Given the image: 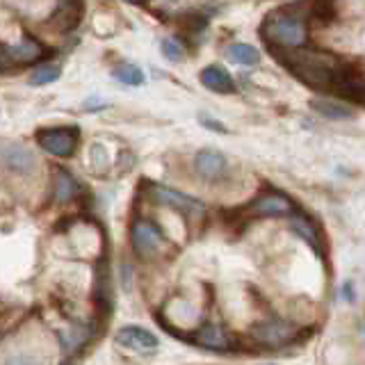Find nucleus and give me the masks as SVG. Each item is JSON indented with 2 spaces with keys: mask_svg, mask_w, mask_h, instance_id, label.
Listing matches in <instances>:
<instances>
[{
  "mask_svg": "<svg viewBox=\"0 0 365 365\" xmlns=\"http://www.w3.org/2000/svg\"><path fill=\"white\" fill-rule=\"evenodd\" d=\"M160 51H163V55L169 62H180L182 57H185V46H182L178 39H163Z\"/></svg>",
  "mask_w": 365,
  "mask_h": 365,
  "instance_id": "nucleus-22",
  "label": "nucleus"
},
{
  "mask_svg": "<svg viewBox=\"0 0 365 365\" xmlns=\"http://www.w3.org/2000/svg\"><path fill=\"white\" fill-rule=\"evenodd\" d=\"M80 14H83V9H80V3L78 0H62L60 7L55 9L53 19L48 21V26L60 30V32H66L78 26L80 21Z\"/></svg>",
  "mask_w": 365,
  "mask_h": 365,
  "instance_id": "nucleus-14",
  "label": "nucleus"
},
{
  "mask_svg": "<svg viewBox=\"0 0 365 365\" xmlns=\"http://www.w3.org/2000/svg\"><path fill=\"white\" fill-rule=\"evenodd\" d=\"M37 142L43 151L55 158H68L76 153L78 130L76 128H46L37 133Z\"/></svg>",
  "mask_w": 365,
  "mask_h": 365,
  "instance_id": "nucleus-8",
  "label": "nucleus"
},
{
  "mask_svg": "<svg viewBox=\"0 0 365 365\" xmlns=\"http://www.w3.org/2000/svg\"><path fill=\"white\" fill-rule=\"evenodd\" d=\"M119 345L128 347V349H135V351H153L158 349V338L151 334V331H146L142 327H123L121 331H117V338Z\"/></svg>",
  "mask_w": 365,
  "mask_h": 365,
  "instance_id": "nucleus-12",
  "label": "nucleus"
},
{
  "mask_svg": "<svg viewBox=\"0 0 365 365\" xmlns=\"http://www.w3.org/2000/svg\"><path fill=\"white\" fill-rule=\"evenodd\" d=\"M89 167L94 174H106L108 167H110V158L106 153V148L101 144H94L89 148Z\"/></svg>",
  "mask_w": 365,
  "mask_h": 365,
  "instance_id": "nucleus-21",
  "label": "nucleus"
},
{
  "mask_svg": "<svg viewBox=\"0 0 365 365\" xmlns=\"http://www.w3.org/2000/svg\"><path fill=\"white\" fill-rule=\"evenodd\" d=\"M187 342H192V345H197L201 349L220 351V354H228L237 347L233 331L222 324H201L187 336Z\"/></svg>",
  "mask_w": 365,
  "mask_h": 365,
  "instance_id": "nucleus-7",
  "label": "nucleus"
},
{
  "mask_svg": "<svg viewBox=\"0 0 365 365\" xmlns=\"http://www.w3.org/2000/svg\"><path fill=\"white\" fill-rule=\"evenodd\" d=\"M148 197H151V201H155L158 205H165V208L176 210L182 217H187V220H197V222L205 220V205L197 199L187 197V194L174 190V187L151 182V185H148Z\"/></svg>",
  "mask_w": 365,
  "mask_h": 365,
  "instance_id": "nucleus-6",
  "label": "nucleus"
},
{
  "mask_svg": "<svg viewBox=\"0 0 365 365\" xmlns=\"http://www.w3.org/2000/svg\"><path fill=\"white\" fill-rule=\"evenodd\" d=\"M199 119L203 121V125H208V128H212V130H217V133H224V130H226L224 125H217V121H212V119H208V117H203V114H201Z\"/></svg>",
  "mask_w": 365,
  "mask_h": 365,
  "instance_id": "nucleus-26",
  "label": "nucleus"
},
{
  "mask_svg": "<svg viewBox=\"0 0 365 365\" xmlns=\"http://www.w3.org/2000/svg\"><path fill=\"white\" fill-rule=\"evenodd\" d=\"M9 55H11V62H19V64H32L43 57V51L41 46L34 41V39H21L16 46H11L9 48Z\"/></svg>",
  "mask_w": 365,
  "mask_h": 365,
  "instance_id": "nucleus-17",
  "label": "nucleus"
},
{
  "mask_svg": "<svg viewBox=\"0 0 365 365\" xmlns=\"http://www.w3.org/2000/svg\"><path fill=\"white\" fill-rule=\"evenodd\" d=\"M311 108L322 114L324 119H331V121H349L356 117V110L347 103H340V101H327V98H313L311 101Z\"/></svg>",
  "mask_w": 365,
  "mask_h": 365,
  "instance_id": "nucleus-15",
  "label": "nucleus"
},
{
  "mask_svg": "<svg viewBox=\"0 0 365 365\" xmlns=\"http://www.w3.org/2000/svg\"><path fill=\"white\" fill-rule=\"evenodd\" d=\"M363 106H365V96H363Z\"/></svg>",
  "mask_w": 365,
  "mask_h": 365,
  "instance_id": "nucleus-28",
  "label": "nucleus"
},
{
  "mask_svg": "<svg viewBox=\"0 0 365 365\" xmlns=\"http://www.w3.org/2000/svg\"><path fill=\"white\" fill-rule=\"evenodd\" d=\"M130 245H133V251L142 260H155L160 256H165L171 249L169 240L163 233V228L151 220H135L133 222Z\"/></svg>",
  "mask_w": 365,
  "mask_h": 365,
  "instance_id": "nucleus-3",
  "label": "nucleus"
},
{
  "mask_svg": "<svg viewBox=\"0 0 365 365\" xmlns=\"http://www.w3.org/2000/svg\"><path fill=\"white\" fill-rule=\"evenodd\" d=\"M260 34L274 48H304L311 39L306 19L288 14L285 9L267 14L260 26Z\"/></svg>",
  "mask_w": 365,
  "mask_h": 365,
  "instance_id": "nucleus-2",
  "label": "nucleus"
},
{
  "mask_svg": "<svg viewBox=\"0 0 365 365\" xmlns=\"http://www.w3.org/2000/svg\"><path fill=\"white\" fill-rule=\"evenodd\" d=\"M112 76L119 80V83L128 85V87H140L144 83V73L142 68H137L135 64H117L112 68Z\"/></svg>",
  "mask_w": 365,
  "mask_h": 365,
  "instance_id": "nucleus-19",
  "label": "nucleus"
},
{
  "mask_svg": "<svg viewBox=\"0 0 365 365\" xmlns=\"http://www.w3.org/2000/svg\"><path fill=\"white\" fill-rule=\"evenodd\" d=\"M106 106H108V103H106V101H101V98H87V101H85V110H87V112H89V110H103Z\"/></svg>",
  "mask_w": 365,
  "mask_h": 365,
  "instance_id": "nucleus-24",
  "label": "nucleus"
},
{
  "mask_svg": "<svg viewBox=\"0 0 365 365\" xmlns=\"http://www.w3.org/2000/svg\"><path fill=\"white\" fill-rule=\"evenodd\" d=\"M9 64H14L11 62V55H9V48H0V68H5Z\"/></svg>",
  "mask_w": 365,
  "mask_h": 365,
  "instance_id": "nucleus-25",
  "label": "nucleus"
},
{
  "mask_svg": "<svg viewBox=\"0 0 365 365\" xmlns=\"http://www.w3.org/2000/svg\"><path fill=\"white\" fill-rule=\"evenodd\" d=\"M290 231L297 235V237H302L304 242L311 247L317 256H322L324 258V251H327V245H324V237L322 233H319V228L315 226L313 220H308L306 215H292L290 217Z\"/></svg>",
  "mask_w": 365,
  "mask_h": 365,
  "instance_id": "nucleus-11",
  "label": "nucleus"
},
{
  "mask_svg": "<svg viewBox=\"0 0 365 365\" xmlns=\"http://www.w3.org/2000/svg\"><path fill=\"white\" fill-rule=\"evenodd\" d=\"M299 334H302L299 327L285 322V319H279V317L260 322L256 327H251V331H249L251 340H254L258 347H265V349L288 347L292 342L299 340Z\"/></svg>",
  "mask_w": 365,
  "mask_h": 365,
  "instance_id": "nucleus-5",
  "label": "nucleus"
},
{
  "mask_svg": "<svg viewBox=\"0 0 365 365\" xmlns=\"http://www.w3.org/2000/svg\"><path fill=\"white\" fill-rule=\"evenodd\" d=\"M277 57L299 83L319 91H336L340 71L345 66V62L338 55L324 51L292 48V51H279Z\"/></svg>",
  "mask_w": 365,
  "mask_h": 365,
  "instance_id": "nucleus-1",
  "label": "nucleus"
},
{
  "mask_svg": "<svg viewBox=\"0 0 365 365\" xmlns=\"http://www.w3.org/2000/svg\"><path fill=\"white\" fill-rule=\"evenodd\" d=\"M53 185H55V201L57 203H68L78 197L80 185L78 180L68 174L64 169H55V176H53Z\"/></svg>",
  "mask_w": 365,
  "mask_h": 365,
  "instance_id": "nucleus-16",
  "label": "nucleus"
},
{
  "mask_svg": "<svg viewBox=\"0 0 365 365\" xmlns=\"http://www.w3.org/2000/svg\"><path fill=\"white\" fill-rule=\"evenodd\" d=\"M0 165L7 167L9 171H14V174L28 176L34 171V167H37V158H34V153L28 146L3 140L0 142Z\"/></svg>",
  "mask_w": 365,
  "mask_h": 365,
  "instance_id": "nucleus-9",
  "label": "nucleus"
},
{
  "mask_svg": "<svg viewBox=\"0 0 365 365\" xmlns=\"http://www.w3.org/2000/svg\"><path fill=\"white\" fill-rule=\"evenodd\" d=\"M199 80L205 89L217 91V94H233L235 91V83L228 71L220 66H205L203 71L199 73Z\"/></svg>",
  "mask_w": 365,
  "mask_h": 365,
  "instance_id": "nucleus-13",
  "label": "nucleus"
},
{
  "mask_svg": "<svg viewBox=\"0 0 365 365\" xmlns=\"http://www.w3.org/2000/svg\"><path fill=\"white\" fill-rule=\"evenodd\" d=\"M228 60L240 64V66H256L260 62V51L251 43H231L226 48Z\"/></svg>",
  "mask_w": 365,
  "mask_h": 365,
  "instance_id": "nucleus-18",
  "label": "nucleus"
},
{
  "mask_svg": "<svg viewBox=\"0 0 365 365\" xmlns=\"http://www.w3.org/2000/svg\"><path fill=\"white\" fill-rule=\"evenodd\" d=\"M240 215L245 220H267V217H292L297 215V205L294 201L283 194L279 190H267V192H260L258 197L251 199Z\"/></svg>",
  "mask_w": 365,
  "mask_h": 365,
  "instance_id": "nucleus-4",
  "label": "nucleus"
},
{
  "mask_svg": "<svg viewBox=\"0 0 365 365\" xmlns=\"http://www.w3.org/2000/svg\"><path fill=\"white\" fill-rule=\"evenodd\" d=\"M125 3H130V5H144L146 0H125Z\"/></svg>",
  "mask_w": 365,
  "mask_h": 365,
  "instance_id": "nucleus-27",
  "label": "nucleus"
},
{
  "mask_svg": "<svg viewBox=\"0 0 365 365\" xmlns=\"http://www.w3.org/2000/svg\"><path fill=\"white\" fill-rule=\"evenodd\" d=\"M3 365H39V363L34 356H28V354H14V356H9Z\"/></svg>",
  "mask_w": 365,
  "mask_h": 365,
  "instance_id": "nucleus-23",
  "label": "nucleus"
},
{
  "mask_svg": "<svg viewBox=\"0 0 365 365\" xmlns=\"http://www.w3.org/2000/svg\"><path fill=\"white\" fill-rule=\"evenodd\" d=\"M194 171L205 182H220L228 174V160L215 148H203L194 155Z\"/></svg>",
  "mask_w": 365,
  "mask_h": 365,
  "instance_id": "nucleus-10",
  "label": "nucleus"
},
{
  "mask_svg": "<svg viewBox=\"0 0 365 365\" xmlns=\"http://www.w3.org/2000/svg\"><path fill=\"white\" fill-rule=\"evenodd\" d=\"M62 76V68L60 66H41V68H34L32 76L28 78L30 85H48V83H55L57 78Z\"/></svg>",
  "mask_w": 365,
  "mask_h": 365,
  "instance_id": "nucleus-20",
  "label": "nucleus"
}]
</instances>
